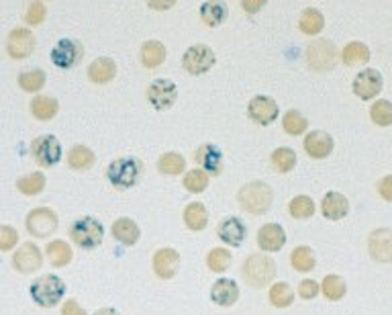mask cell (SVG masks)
Instances as JSON below:
<instances>
[{"mask_svg":"<svg viewBox=\"0 0 392 315\" xmlns=\"http://www.w3.org/2000/svg\"><path fill=\"white\" fill-rule=\"evenodd\" d=\"M278 113H280L278 102L272 99V97L258 95V97H254V99L249 100V105H247V117H249L254 123L261 125V127L272 125L278 119Z\"/></svg>","mask_w":392,"mask_h":315,"instance_id":"cell-13","label":"cell"},{"mask_svg":"<svg viewBox=\"0 0 392 315\" xmlns=\"http://www.w3.org/2000/svg\"><path fill=\"white\" fill-rule=\"evenodd\" d=\"M53 66L60 70H72L82 62L84 58V46L78 39H60L49 53Z\"/></svg>","mask_w":392,"mask_h":315,"instance_id":"cell-10","label":"cell"},{"mask_svg":"<svg viewBox=\"0 0 392 315\" xmlns=\"http://www.w3.org/2000/svg\"><path fill=\"white\" fill-rule=\"evenodd\" d=\"M45 18H48V9H45L43 0H31L27 4V11H25V23L29 27H37V25L45 23Z\"/></svg>","mask_w":392,"mask_h":315,"instance_id":"cell-46","label":"cell"},{"mask_svg":"<svg viewBox=\"0 0 392 315\" xmlns=\"http://www.w3.org/2000/svg\"><path fill=\"white\" fill-rule=\"evenodd\" d=\"M29 293H31V299L39 307L51 309V307H55L64 301L65 282L55 274H41L31 282Z\"/></svg>","mask_w":392,"mask_h":315,"instance_id":"cell-2","label":"cell"},{"mask_svg":"<svg viewBox=\"0 0 392 315\" xmlns=\"http://www.w3.org/2000/svg\"><path fill=\"white\" fill-rule=\"evenodd\" d=\"M217 62V55L214 51L205 46V43H196V46H190L188 50L184 51L182 55V68L190 74V76H202L207 74Z\"/></svg>","mask_w":392,"mask_h":315,"instance_id":"cell-7","label":"cell"},{"mask_svg":"<svg viewBox=\"0 0 392 315\" xmlns=\"http://www.w3.org/2000/svg\"><path fill=\"white\" fill-rule=\"evenodd\" d=\"M282 127H284V132L288 133V135H303V133H307L309 129V119L303 115L300 111H286L284 117H282Z\"/></svg>","mask_w":392,"mask_h":315,"instance_id":"cell-38","label":"cell"},{"mask_svg":"<svg viewBox=\"0 0 392 315\" xmlns=\"http://www.w3.org/2000/svg\"><path fill=\"white\" fill-rule=\"evenodd\" d=\"M229 17L227 4L223 0H207L200 6V21L207 27H221Z\"/></svg>","mask_w":392,"mask_h":315,"instance_id":"cell-24","label":"cell"},{"mask_svg":"<svg viewBox=\"0 0 392 315\" xmlns=\"http://www.w3.org/2000/svg\"><path fill=\"white\" fill-rule=\"evenodd\" d=\"M321 293L325 295V299L329 301H339V299L345 297L347 293V287H345V281L337 274H327L323 282H321Z\"/></svg>","mask_w":392,"mask_h":315,"instance_id":"cell-42","label":"cell"},{"mask_svg":"<svg viewBox=\"0 0 392 315\" xmlns=\"http://www.w3.org/2000/svg\"><path fill=\"white\" fill-rule=\"evenodd\" d=\"M237 201H239L241 209L247 211L249 215H263L272 207L274 193H272L270 184L261 183V181H251V183L241 186V191L237 193Z\"/></svg>","mask_w":392,"mask_h":315,"instance_id":"cell-1","label":"cell"},{"mask_svg":"<svg viewBox=\"0 0 392 315\" xmlns=\"http://www.w3.org/2000/svg\"><path fill=\"white\" fill-rule=\"evenodd\" d=\"M241 274L245 282L251 284L254 289L268 287L276 277V262L263 254H249L241 266Z\"/></svg>","mask_w":392,"mask_h":315,"instance_id":"cell-4","label":"cell"},{"mask_svg":"<svg viewBox=\"0 0 392 315\" xmlns=\"http://www.w3.org/2000/svg\"><path fill=\"white\" fill-rule=\"evenodd\" d=\"M245 235L247 230L239 217H225L217 228V237L231 248H239L244 244Z\"/></svg>","mask_w":392,"mask_h":315,"instance_id":"cell-20","label":"cell"},{"mask_svg":"<svg viewBox=\"0 0 392 315\" xmlns=\"http://www.w3.org/2000/svg\"><path fill=\"white\" fill-rule=\"evenodd\" d=\"M143 170H146L143 162L137 160V158H131V156H127V158H116L107 168V178H109V183L113 184L114 188L127 191V188L139 183Z\"/></svg>","mask_w":392,"mask_h":315,"instance_id":"cell-3","label":"cell"},{"mask_svg":"<svg viewBox=\"0 0 392 315\" xmlns=\"http://www.w3.org/2000/svg\"><path fill=\"white\" fill-rule=\"evenodd\" d=\"M315 209H317L315 203L307 195H298L288 203V213L294 219H309V217L315 215Z\"/></svg>","mask_w":392,"mask_h":315,"instance_id":"cell-44","label":"cell"},{"mask_svg":"<svg viewBox=\"0 0 392 315\" xmlns=\"http://www.w3.org/2000/svg\"><path fill=\"white\" fill-rule=\"evenodd\" d=\"M31 156L41 168L55 166L62 160V144L55 135H39L31 142Z\"/></svg>","mask_w":392,"mask_h":315,"instance_id":"cell-8","label":"cell"},{"mask_svg":"<svg viewBox=\"0 0 392 315\" xmlns=\"http://www.w3.org/2000/svg\"><path fill=\"white\" fill-rule=\"evenodd\" d=\"M303 148L312 160H323L327 156H331V151L335 148V142L327 132L317 129V132H310L305 135Z\"/></svg>","mask_w":392,"mask_h":315,"instance_id":"cell-18","label":"cell"},{"mask_svg":"<svg viewBox=\"0 0 392 315\" xmlns=\"http://www.w3.org/2000/svg\"><path fill=\"white\" fill-rule=\"evenodd\" d=\"M45 254H48L49 262L55 266V268H64L74 258L72 246L67 242H64V240H51L48 244V248H45Z\"/></svg>","mask_w":392,"mask_h":315,"instance_id":"cell-30","label":"cell"},{"mask_svg":"<svg viewBox=\"0 0 392 315\" xmlns=\"http://www.w3.org/2000/svg\"><path fill=\"white\" fill-rule=\"evenodd\" d=\"M180 266V254L174 248H160L153 254V272L158 279L170 281L176 277Z\"/></svg>","mask_w":392,"mask_h":315,"instance_id":"cell-19","label":"cell"},{"mask_svg":"<svg viewBox=\"0 0 392 315\" xmlns=\"http://www.w3.org/2000/svg\"><path fill=\"white\" fill-rule=\"evenodd\" d=\"M342 62L345 66H358V64H368L370 62V48L361 41H352L347 43L339 53Z\"/></svg>","mask_w":392,"mask_h":315,"instance_id":"cell-33","label":"cell"},{"mask_svg":"<svg viewBox=\"0 0 392 315\" xmlns=\"http://www.w3.org/2000/svg\"><path fill=\"white\" fill-rule=\"evenodd\" d=\"M272 166L282 174H288L296 166V151L293 148H276L270 156Z\"/></svg>","mask_w":392,"mask_h":315,"instance_id":"cell-41","label":"cell"},{"mask_svg":"<svg viewBox=\"0 0 392 315\" xmlns=\"http://www.w3.org/2000/svg\"><path fill=\"white\" fill-rule=\"evenodd\" d=\"M62 315H86V311L78 305V301L67 299L65 303H62Z\"/></svg>","mask_w":392,"mask_h":315,"instance_id":"cell-51","label":"cell"},{"mask_svg":"<svg viewBox=\"0 0 392 315\" xmlns=\"http://www.w3.org/2000/svg\"><path fill=\"white\" fill-rule=\"evenodd\" d=\"M116 76V64L111 58H98L88 66V78L94 84H109Z\"/></svg>","mask_w":392,"mask_h":315,"instance_id":"cell-26","label":"cell"},{"mask_svg":"<svg viewBox=\"0 0 392 315\" xmlns=\"http://www.w3.org/2000/svg\"><path fill=\"white\" fill-rule=\"evenodd\" d=\"M317 265V258H315V252L309 246H298L293 250L290 254V266L298 272H310Z\"/></svg>","mask_w":392,"mask_h":315,"instance_id":"cell-39","label":"cell"},{"mask_svg":"<svg viewBox=\"0 0 392 315\" xmlns=\"http://www.w3.org/2000/svg\"><path fill=\"white\" fill-rule=\"evenodd\" d=\"M65 162H67V166L72 168V170H88V168L94 166L97 154L88 146H74L67 151Z\"/></svg>","mask_w":392,"mask_h":315,"instance_id":"cell-29","label":"cell"},{"mask_svg":"<svg viewBox=\"0 0 392 315\" xmlns=\"http://www.w3.org/2000/svg\"><path fill=\"white\" fill-rule=\"evenodd\" d=\"M268 0H241V9L247 15H258L261 9L266 6Z\"/></svg>","mask_w":392,"mask_h":315,"instance_id":"cell-49","label":"cell"},{"mask_svg":"<svg viewBox=\"0 0 392 315\" xmlns=\"http://www.w3.org/2000/svg\"><path fill=\"white\" fill-rule=\"evenodd\" d=\"M319 293H321V284L317 281H312V279H305L298 284V295L303 299H307V301L315 299Z\"/></svg>","mask_w":392,"mask_h":315,"instance_id":"cell-48","label":"cell"},{"mask_svg":"<svg viewBox=\"0 0 392 315\" xmlns=\"http://www.w3.org/2000/svg\"><path fill=\"white\" fill-rule=\"evenodd\" d=\"M41 265H43V254H41V248L37 244H33V242L21 244L15 254H13V266L23 274L37 272L41 268Z\"/></svg>","mask_w":392,"mask_h":315,"instance_id":"cell-15","label":"cell"},{"mask_svg":"<svg viewBox=\"0 0 392 315\" xmlns=\"http://www.w3.org/2000/svg\"><path fill=\"white\" fill-rule=\"evenodd\" d=\"M92 315H121L116 309H111V307H102V309H98Z\"/></svg>","mask_w":392,"mask_h":315,"instance_id":"cell-53","label":"cell"},{"mask_svg":"<svg viewBox=\"0 0 392 315\" xmlns=\"http://www.w3.org/2000/svg\"><path fill=\"white\" fill-rule=\"evenodd\" d=\"M184 223L190 232H202L209 225V211L202 203H188L184 209Z\"/></svg>","mask_w":392,"mask_h":315,"instance_id":"cell-28","label":"cell"},{"mask_svg":"<svg viewBox=\"0 0 392 315\" xmlns=\"http://www.w3.org/2000/svg\"><path fill=\"white\" fill-rule=\"evenodd\" d=\"M58 215L55 211H51L48 207H37L27 213V219H25V228L27 232L31 233L33 237L37 240H45L51 233H55L58 230Z\"/></svg>","mask_w":392,"mask_h":315,"instance_id":"cell-11","label":"cell"},{"mask_svg":"<svg viewBox=\"0 0 392 315\" xmlns=\"http://www.w3.org/2000/svg\"><path fill=\"white\" fill-rule=\"evenodd\" d=\"M182 184H184V188H186L188 193L200 195V193H205L207 186H209V174H207L205 170H200V168H192V170H188V172L184 174Z\"/></svg>","mask_w":392,"mask_h":315,"instance_id":"cell-40","label":"cell"},{"mask_svg":"<svg viewBox=\"0 0 392 315\" xmlns=\"http://www.w3.org/2000/svg\"><path fill=\"white\" fill-rule=\"evenodd\" d=\"M370 119L378 127H391L392 125V102L391 100H376L370 107Z\"/></svg>","mask_w":392,"mask_h":315,"instance_id":"cell-43","label":"cell"},{"mask_svg":"<svg viewBox=\"0 0 392 315\" xmlns=\"http://www.w3.org/2000/svg\"><path fill=\"white\" fill-rule=\"evenodd\" d=\"M146 95L147 102L156 111H168L178 100V86L168 78H156L153 82H149Z\"/></svg>","mask_w":392,"mask_h":315,"instance_id":"cell-9","label":"cell"},{"mask_svg":"<svg viewBox=\"0 0 392 315\" xmlns=\"http://www.w3.org/2000/svg\"><path fill=\"white\" fill-rule=\"evenodd\" d=\"M298 29L305 35H319L325 29V17L319 9H305L298 18Z\"/></svg>","mask_w":392,"mask_h":315,"instance_id":"cell-32","label":"cell"},{"mask_svg":"<svg viewBox=\"0 0 392 315\" xmlns=\"http://www.w3.org/2000/svg\"><path fill=\"white\" fill-rule=\"evenodd\" d=\"M305 58H307V66L312 72H327L337 64V58H339V51L337 48L327 41V39H317L307 46L305 50Z\"/></svg>","mask_w":392,"mask_h":315,"instance_id":"cell-6","label":"cell"},{"mask_svg":"<svg viewBox=\"0 0 392 315\" xmlns=\"http://www.w3.org/2000/svg\"><path fill=\"white\" fill-rule=\"evenodd\" d=\"M211 299L219 307H231L239 299V284L233 279H217L211 287Z\"/></svg>","mask_w":392,"mask_h":315,"instance_id":"cell-21","label":"cell"},{"mask_svg":"<svg viewBox=\"0 0 392 315\" xmlns=\"http://www.w3.org/2000/svg\"><path fill=\"white\" fill-rule=\"evenodd\" d=\"M70 240L82 250H94L102 244L104 228L94 217H80L70 225Z\"/></svg>","mask_w":392,"mask_h":315,"instance_id":"cell-5","label":"cell"},{"mask_svg":"<svg viewBox=\"0 0 392 315\" xmlns=\"http://www.w3.org/2000/svg\"><path fill=\"white\" fill-rule=\"evenodd\" d=\"M382 86H384L382 74L376 68H366V70H361L358 76L354 78L352 90H354V95L358 99L372 100L382 92Z\"/></svg>","mask_w":392,"mask_h":315,"instance_id":"cell-12","label":"cell"},{"mask_svg":"<svg viewBox=\"0 0 392 315\" xmlns=\"http://www.w3.org/2000/svg\"><path fill=\"white\" fill-rule=\"evenodd\" d=\"M18 244V232L11 225H0V252H9Z\"/></svg>","mask_w":392,"mask_h":315,"instance_id":"cell-47","label":"cell"},{"mask_svg":"<svg viewBox=\"0 0 392 315\" xmlns=\"http://www.w3.org/2000/svg\"><path fill=\"white\" fill-rule=\"evenodd\" d=\"M158 170L165 176H180L186 170V158L178 151H165L158 160Z\"/></svg>","mask_w":392,"mask_h":315,"instance_id":"cell-34","label":"cell"},{"mask_svg":"<svg viewBox=\"0 0 392 315\" xmlns=\"http://www.w3.org/2000/svg\"><path fill=\"white\" fill-rule=\"evenodd\" d=\"M178 0H147V4H149V9H153V11H170L174 4H176Z\"/></svg>","mask_w":392,"mask_h":315,"instance_id":"cell-52","label":"cell"},{"mask_svg":"<svg viewBox=\"0 0 392 315\" xmlns=\"http://www.w3.org/2000/svg\"><path fill=\"white\" fill-rule=\"evenodd\" d=\"M321 211H323V215L327 219L339 221V219H343V217L349 213V201H347V197H343L342 193L331 191V193H327L325 197H323Z\"/></svg>","mask_w":392,"mask_h":315,"instance_id":"cell-23","label":"cell"},{"mask_svg":"<svg viewBox=\"0 0 392 315\" xmlns=\"http://www.w3.org/2000/svg\"><path fill=\"white\" fill-rule=\"evenodd\" d=\"M286 244V232L278 223H266L258 232V246L263 252H280Z\"/></svg>","mask_w":392,"mask_h":315,"instance_id":"cell-22","label":"cell"},{"mask_svg":"<svg viewBox=\"0 0 392 315\" xmlns=\"http://www.w3.org/2000/svg\"><path fill=\"white\" fill-rule=\"evenodd\" d=\"M48 82V78H45V72L43 70H39V68H33V70H23L21 74H18V88L23 90V92H39L43 86Z\"/></svg>","mask_w":392,"mask_h":315,"instance_id":"cell-35","label":"cell"},{"mask_svg":"<svg viewBox=\"0 0 392 315\" xmlns=\"http://www.w3.org/2000/svg\"><path fill=\"white\" fill-rule=\"evenodd\" d=\"M368 252L376 262L388 265L392 262V230L391 228H380L374 230L368 237Z\"/></svg>","mask_w":392,"mask_h":315,"instance_id":"cell-17","label":"cell"},{"mask_svg":"<svg viewBox=\"0 0 392 315\" xmlns=\"http://www.w3.org/2000/svg\"><path fill=\"white\" fill-rule=\"evenodd\" d=\"M141 230L131 217H119L113 223V237L123 246H135L139 242Z\"/></svg>","mask_w":392,"mask_h":315,"instance_id":"cell-25","label":"cell"},{"mask_svg":"<svg viewBox=\"0 0 392 315\" xmlns=\"http://www.w3.org/2000/svg\"><path fill=\"white\" fill-rule=\"evenodd\" d=\"M231 265V252L225 248H212L207 254V266L212 272H225Z\"/></svg>","mask_w":392,"mask_h":315,"instance_id":"cell-45","label":"cell"},{"mask_svg":"<svg viewBox=\"0 0 392 315\" xmlns=\"http://www.w3.org/2000/svg\"><path fill=\"white\" fill-rule=\"evenodd\" d=\"M45 184H48V178L45 174L41 172H33V174H25L16 181V188L25 195V197H35L39 193L45 191Z\"/></svg>","mask_w":392,"mask_h":315,"instance_id":"cell-36","label":"cell"},{"mask_svg":"<svg viewBox=\"0 0 392 315\" xmlns=\"http://www.w3.org/2000/svg\"><path fill=\"white\" fill-rule=\"evenodd\" d=\"M29 109H31V115L35 119H39V121H51L53 117L58 115V111H60V102L53 99V97H48V95H37V97H33Z\"/></svg>","mask_w":392,"mask_h":315,"instance_id":"cell-27","label":"cell"},{"mask_svg":"<svg viewBox=\"0 0 392 315\" xmlns=\"http://www.w3.org/2000/svg\"><path fill=\"white\" fill-rule=\"evenodd\" d=\"M141 64L147 70H153V68H160L165 60V48H163L162 41L158 39H149L141 46Z\"/></svg>","mask_w":392,"mask_h":315,"instance_id":"cell-31","label":"cell"},{"mask_svg":"<svg viewBox=\"0 0 392 315\" xmlns=\"http://www.w3.org/2000/svg\"><path fill=\"white\" fill-rule=\"evenodd\" d=\"M196 164L200 170H205L209 176H219L225 168V160H223V151L214 144H202L200 148L195 151Z\"/></svg>","mask_w":392,"mask_h":315,"instance_id":"cell-16","label":"cell"},{"mask_svg":"<svg viewBox=\"0 0 392 315\" xmlns=\"http://www.w3.org/2000/svg\"><path fill=\"white\" fill-rule=\"evenodd\" d=\"M378 193L384 201H392V174L384 176L380 183H378Z\"/></svg>","mask_w":392,"mask_h":315,"instance_id":"cell-50","label":"cell"},{"mask_svg":"<svg viewBox=\"0 0 392 315\" xmlns=\"http://www.w3.org/2000/svg\"><path fill=\"white\" fill-rule=\"evenodd\" d=\"M35 51V37L31 29L27 27H16L6 37V53L13 60H27Z\"/></svg>","mask_w":392,"mask_h":315,"instance_id":"cell-14","label":"cell"},{"mask_svg":"<svg viewBox=\"0 0 392 315\" xmlns=\"http://www.w3.org/2000/svg\"><path fill=\"white\" fill-rule=\"evenodd\" d=\"M268 297H270V303H272L274 307H278V309H286V307H290L294 303V291L288 282H274V284L270 287Z\"/></svg>","mask_w":392,"mask_h":315,"instance_id":"cell-37","label":"cell"}]
</instances>
